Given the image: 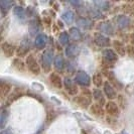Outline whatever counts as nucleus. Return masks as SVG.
<instances>
[{
    "label": "nucleus",
    "mask_w": 134,
    "mask_h": 134,
    "mask_svg": "<svg viewBox=\"0 0 134 134\" xmlns=\"http://www.w3.org/2000/svg\"><path fill=\"white\" fill-rule=\"evenodd\" d=\"M77 24L79 26L83 27L85 29H90L93 27V21L90 18H86V17H80L77 20Z\"/></svg>",
    "instance_id": "4be33fe9"
},
{
    "label": "nucleus",
    "mask_w": 134,
    "mask_h": 134,
    "mask_svg": "<svg viewBox=\"0 0 134 134\" xmlns=\"http://www.w3.org/2000/svg\"><path fill=\"white\" fill-rule=\"evenodd\" d=\"M106 121H107L108 124H110V125H112V126L116 124V119H115L114 117H111V116L106 117Z\"/></svg>",
    "instance_id": "ea45409f"
},
{
    "label": "nucleus",
    "mask_w": 134,
    "mask_h": 134,
    "mask_svg": "<svg viewBox=\"0 0 134 134\" xmlns=\"http://www.w3.org/2000/svg\"><path fill=\"white\" fill-rule=\"evenodd\" d=\"M62 18H63V20H64L66 23L71 24V23H73V21H74L75 15L72 11H66L65 13L62 15Z\"/></svg>",
    "instance_id": "bb28decb"
},
{
    "label": "nucleus",
    "mask_w": 134,
    "mask_h": 134,
    "mask_svg": "<svg viewBox=\"0 0 134 134\" xmlns=\"http://www.w3.org/2000/svg\"><path fill=\"white\" fill-rule=\"evenodd\" d=\"M97 28H98L99 31L107 34V35H113L114 34V27L110 22H101L98 24Z\"/></svg>",
    "instance_id": "9b49d317"
},
{
    "label": "nucleus",
    "mask_w": 134,
    "mask_h": 134,
    "mask_svg": "<svg viewBox=\"0 0 134 134\" xmlns=\"http://www.w3.org/2000/svg\"><path fill=\"white\" fill-rule=\"evenodd\" d=\"M90 112H91V114L96 116V117H103L104 114H105L103 106H101L100 104H98V103H94V104L91 105Z\"/></svg>",
    "instance_id": "aec40b11"
},
{
    "label": "nucleus",
    "mask_w": 134,
    "mask_h": 134,
    "mask_svg": "<svg viewBox=\"0 0 134 134\" xmlns=\"http://www.w3.org/2000/svg\"><path fill=\"white\" fill-rule=\"evenodd\" d=\"M64 87H65L66 91H67L69 94L73 95V96L77 95L78 92H79V89L77 87V85L71 79H69V78H66L64 80Z\"/></svg>",
    "instance_id": "1a4fd4ad"
},
{
    "label": "nucleus",
    "mask_w": 134,
    "mask_h": 134,
    "mask_svg": "<svg viewBox=\"0 0 134 134\" xmlns=\"http://www.w3.org/2000/svg\"><path fill=\"white\" fill-rule=\"evenodd\" d=\"M49 82L57 89H62L64 86V81L62 80L60 75H58L57 73H52L49 75Z\"/></svg>",
    "instance_id": "dca6fc26"
},
{
    "label": "nucleus",
    "mask_w": 134,
    "mask_h": 134,
    "mask_svg": "<svg viewBox=\"0 0 134 134\" xmlns=\"http://www.w3.org/2000/svg\"><path fill=\"white\" fill-rule=\"evenodd\" d=\"M105 98H106V97H105V94L101 91L100 89H98V88L94 89V91H93V99L96 101V103L100 104L101 106H105V105L107 104Z\"/></svg>",
    "instance_id": "f8f14e48"
},
{
    "label": "nucleus",
    "mask_w": 134,
    "mask_h": 134,
    "mask_svg": "<svg viewBox=\"0 0 134 134\" xmlns=\"http://www.w3.org/2000/svg\"><path fill=\"white\" fill-rule=\"evenodd\" d=\"M95 5L97 6V9H104V10H107L109 8V3L106 1H97L95 2Z\"/></svg>",
    "instance_id": "2f4dec72"
},
{
    "label": "nucleus",
    "mask_w": 134,
    "mask_h": 134,
    "mask_svg": "<svg viewBox=\"0 0 134 134\" xmlns=\"http://www.w3.org/2000/svg\"><path fill=\"white\" fill-rule=\"evenodd\" d=\"M83 134H86V133H85V132H84V131H83Z\"/></svg>",
    "instance_id": "c03bdc74"
},
{
    "label": "nucleus",
    "mask_w": 134,
    "mask_h": 134,
    "mask_svg": "<svg viewBox=\"0 0 134 134\" xmlns=\"http://www.w3.org/2000/svg\"><path fill=\"white\" fill-rule=\"evenodd\" d=\"M126 54H128V57H129V58L134 59V46L129 44V46L126 47Z\"/></svg>",
    "instance_id": "4c0bfd02"
},
{
    "label": "nucleus",
    "mask_w": 134,
    "mask_h": 134,
    "mask_svg": "<svg viewBox=\"0 0 134 134\" xmlns=\"http://www.w3.org/2000/svg\"><path fill=\"white\" fill-rule=\"evenodd\" d=\"M112 46H113V51H115V53L118 54V55L124 57L126 54V47L123 46V43L121 42L120 40H113Z\"/></svg>",
    "instance_id": "f3484780"
},
{
    "label": "nucleus",
    "mask_w": 134,
    "mask_h": 134,
    "mask_svg": "<svg viewBox=\"0 0 134 134\" xmlns=\"http://www.w3.org/2000/svg\"><path fill=\"white\" fill-rule=\"evenodd\" d=\"M4 134H8V133H4Z\"/></svg>",
    "instance_id": "a18cd8bd"
},
{
    "label": "nucleus",
    "mask_w": 134,
    "mask_h": 134,
    "mask_svg": "<svg viewBox=\"0 0 134 134\" xmlns=\"http://www.w3.org/2000/svg\"><path fill=\"white\" fill-rule=\"evenodd\" d=\"M25 64H26L27 70L34 76H37L40 73V66L38 65L36 59L32 54H28L25 59Z\"/></svg>",
    "instance_id": "f03ea898"
},
{
    "label": "nucleus",
    "mask_w": 134,
    "mask_h": 134,
    "mask_svg": "<svg viewBox=\"0 0 134 134\" xmlns=\"http://www.w3.org/2000/svg\"><path fill=\"white\" fill-rule=\"evenodd\" d=\"M59 40H60V42L63 46L67 44L68 42H69V40H70V34H68L67 31H63L60 34V36H59Z\"/></svg>",
    "instance_id": "c85d7f7f"
},
{
    "label": "nucleus",
    "mask_w": 134,
    "mask_h": 134,
    "mask_svg": "<svg viewBox=\"0 0 134 134\" xmlns=\"http://www.w3.org/2000/svg\"><path fill=\"white\" fill-rule=\"evenodd\" d=\"M13 12L14 14L18 17V18H24L25 13H24V9L20 6H15L13 8Z\"/></svg>",
    "instance_id": "7c9ffc66"
},
{
    "label": "nucleus",
    "mask_w": 134,
    "mask_h": 134,
    "mask_svg": "<svg viewBox=\"0 0 134 134\" xmlns=\"http://www.w3.org/2000/svg\"><path fill=\"white\" fill-rule=\"evenodd\" d=\"M129 37H130V40H131V42H132V46H134V32L130 34Z\"/></svg>",
    "instance_id": "a19ab883"
},
{
    "label": "nucleus",
    "mask_w": 134,
    "mask_h": 134,
    "mask_svg": "<svg viewBox=\"0 0 134 134\" xmlns=\"http://www.w3.org/2000/svg\"><path fill=\"white\" fill-rule=\"evenodd\" d=\"M70 36L75 41H80L82 40V34H81L80 30L78 28H76V27H73V28L70 29Z\"/></svg>",
    "instance_id": "b1692460"
},
{
    "label": "nucleus",
    "mask_w": 134,
    "mask_h": 134,
    "mask_svg": "<svg viewBox=\"0 0 134 134\" xmlns=\"http://www.w3.org/2000/svg\"><path fill=\"white\" fill-rule=\"evenodd\" d=\"M1 49H2L3 54H4L6 58H11V57H13L14 54L16 53L15 47H14L11 43H9V42H3V43L1 44Z\"/></svg>",
    "instance_id": "ddd939ff"
},
{
    "label": "nucleus",
    "mask_w": 134,
    "mask_h": 134,
    "mask_svg": "<svg viewBox=\"0 0 134 134\" xmlns=\"http://www.w3.org/2000/svg\"><path fill=\"white\" fill-rule=\"evenodd\" d=\"M47 37L46 34H40L36 35L35 40H34V46L37 47L38 49H42L44 48V47L47 46Z\"/></svg>",
    "instance_id": "6ab92c4d"
},
{
    "label": "nucleus",
    "mask_w": 134,
    "mask_h": 134,
    "mask_svg": "<svg viewBox=\"0 0 134 134\" xmlns=\"http://www.w3.org/2000/svg\"><path fill=\"white\" fill-rule=\"evenodd\" d=\"M89 15L94 17V18H101L102 17V13L100 12V10H98L97 8H92L89 11Z\"/></svg>",
    "instance_id": "473e14b6"
},
{
    "label": "nucleus",
    "mask_w": 134,
    "mask_h": 134,
    "mask_svg": "<svg viewBox=\"0 0 134 134\" xmlns=\"http://www.w3.org/2000/svg\"><path fill=\"white\" fill-rule=\"evenodd\" d=\"M92 99H93V92H91L88 88H82L81 94L75 97V103L83 109H88L92 105Z\"/></svg>",
    "instance_id": "f257e3e1"
},
{
    "label": "nucleus",
    "mask_w": 134,
    "mask_h": 134,
    "mask_svg": "<svg viewBox=\"0 0 134 134\" xmlns=\"http://www.w3.org/2000/svg\"><path fill=\"white\" fill-rule=\"evenodd\" d=\"M53 57L54 54L51 49H47L41 55V67L46 73H48L51 70V66L53 63Z\"/></svg>",
    "instance_id": "7ed1b4c3"
},
{
    "label": "nucleus",
    "mask_w": 134,
    "mask_h": 134,
    "mask_svg": "<svg viewBox=\"0 0 134 134\" xmlns=\"http://www.w3.org/2000/svg\"><path fill=\"white\" fill-rule=\"evenodd\" d=\"M57 117V114L54 113V111H47V123H51V122H53L54 118Z\"/></svg>",
    "instance_id": "e433bc0d"
},
{
    "label": "nucleus",
    "mask_w": 134,
    "mask_h": 134,
    "mask_svg": "<svg viewBox=\"0 0 134 134\" xmlns=\"http://www.w3.org/2000/svg\"><path fill=\"white\" fill-rule=\"evenodd\" d=\"M8 118V113H7L5 110H2V113H1V127L4 126L5 124V121Z\"/></svg>",
    "instance_id": "58836bf2"
},
{
    "label": "nucleus",
    "mask_w": 134,
    "mask_h": 134,
    "mask_svg": "<svg viewBox=\"0 0 134 134\" xmlns=\"http://www.w3.org/2000/svg\"><path fill=\"white\" fill-rule=\"evenodd\" d=\"M54 64L55 69L59 70V71H63L65 66H66V65H65V60H64V59H63L60 55H57V57L54 58Z\"/></svg>",
    "instance_id": "393cba45"
},
{
    "label": "nucleus",
    "mask_w": 134,
    "mask_h": 134,
    "mask_svg": "<svg viewBox=\"0 0 134 134\" xmlns=\"http://www.w3.org/2000/svg\"><path fill=\"white\" fill-rule=\"evenodd\" d=\"M12 2L11 1H8V0H2L1 2H0V7H1V11H2V13H4V11H6L8 10L10 7L12 6Z\"/></svg>",
    "instance_id": "c756f323"
},
{
    "label": "nucleus",
    "mask_w": 134,
    "mask_h": 134,
    "mask_svg": "<svg viewBox=\"0 0 134 134\" xmlns=\"http://www.w3.org/2000/svg\"><path fill=\"white\" fill-rule=\"evenodd\" d=\"M121 9L125 14H132V4L125 3L121 6Z\"/></svg>",
    "instance_id": "72a5a7b5"
},
{
    "label": "nucleus",
    "mask_w": 134,
    "mask_h": 134,
    "mask_svg": "<svg viewBox=\"0 0 134 134\" xmlns=\"http://www.w3.org/2000/svg\"><path fill=\"white\" fill-rule=\"evenodd\" d=\"M105 111L109 116L111 117H118L120 115V110H119V107L118 105L113 102V101H108L107 104L105 105Z\"/></svg>",
    "instance_id": "423d86ee"
},
{
    "label": "nucleus",
    "mask_w": 134,
    "mask_h": 134,
    "mask_svg": "<svg viewBox=\"0 0 134 134\" xmlns=\"http://www.w3.org/2000/svg\"><path fill=\"white\" fill-rule=\"evenodd\" d=\"M92 83L97 88H100L101 86H103L104 85V81H103V78H102V75L99 74V73L95 74L93 76V78H92Z\"/></svg>",
    "instance_id": "a878e982"
},
{
    "label": "nucleus",
    "mask_w": 134,
    "mask_h": 134,
    "mask_svg": "<svg viewBox=\"0 0 134 134\" xmlns=\"http://www.w3.org/2000/svg\"><path fill=\"white\" fill-rule=\"evenodd\" d=\"M29 30H30V34H35L38 31V25L36 24L35 21H30V23H29Z\"/></svg>",
    "instance_id": "f704fd0d"
},
{
    "label": "nucleus",
    "mask_w": 134,
    "mask_h": 134,
    "mask_svg": "<svg viewBox=\"0 0 134 134\" xmlns=\"http://www.w3.org/2000/svg\"><path fill=\"white\" fill-rule=\"evenodd\" d=\"M103 74H104V76L108 79V82L114 87L115 90H120V91L123 90V84L116 78V76L114 75V73H112V72H110V71H107V70H104V71H103Z\"/></svg>",
    "instance_id": "39448f33"
},
{
    "label": "nucleus",
    "mask_w": 134,
    "mask_h": 134,
    "mask_svg": "<svg viewBox=\"0 0 134 134\" xmlns=\"http://www.w3.org/2000/svg\"><path fill=\"white\" fill-rule=\"evenodd\" d=\"M103 59L104 62H107L110 65H113L116 60H118V54L115 53V51L113 49H105L103 52Z\"/></svg>",
    "instance_id": "9d476101"
},
{
    "label": "nucleus",
    "mask_w": 134,
    "mask_h": 134,
    "mask_svg": "<svg viewBox=\"0 0 134 134\" xmlns=\"http://www.w3.org/2000/svg\"><path fill=\"white\" fill-rule=\"evenodd\" d=\"M117 99H118V103H119L120 107L122 108V109H125V108H126V105H127V102L125 100V97L122 96V95H119V96L117 97Z\"/></svg>",
    "instance_id": "c9c22d12"
},
{
    "label": "nucleus",
    "mask_w": 134,
    "mask_h": 134,
    "mask_svg": "<svg viewBox=\"0 0 134 134\" xmlns=\"http://www.w3.org/2000/svg\"><path fill=\"white\" fill-rule=\"evenodd\" d=\"M44 22H46V24L47 25H49V23H51V19H49V17L47 18V17H44Z\"/></svg>",
    "instance_id": "79ce46f5"
},
{
    "label": "nucleus",
    "mask_w": 134,
    "mask_h": 134,
    "mask_svg": "<svg viewBox=\"0 0 134 134\" xmlns=\"http://www.w3.org/2000/svg\"><path fill=\"white\" fill-rule=\"evenodd\" d=\"M79 47L77 44H70L66 48V55L69 58H75L77 54H79Z\"/></svg>",
    "instance_id": "5701e85b"
},
{
    "label": "nucleus",
    "mask_w": 134,
    "mask_h": 134,
    "mask_svg": "<svg viewBox=\"0 0 134 134\" xmlns=\"http://www.w3.org/2000/svg\"><path fill=\"white\" fill-rule=\"evenodd\" d=\"M22 92L20 91V90H16V91H14L13 93H11V94L8 96V101H9V103H11V102H13V101L17 100L18 98H20L21 96H22Z\"/></svg>",
    "instance_id": "cd10ccee"
},
{
    "label": "nucleus",
    "mask_w": 134,
    "mask_h": 134,
    "mask_svg": "<svg viewBox=\"0 0 134 134\" xmlns=\"http://www.w3.org/2000/svg\"><path fill=\"white\" fill-rule=\"evenodd\" d=\"M115 22H116V24L118 25V27L121 28V29L128 27L130 25V23H131L129 17H128V16H125V15H119V16H117L116 19H115Z\"/></svg>",
    "instance_id": "a211bd4d"
},
{
    "label": "nucleus",
    "mask_w": 134,
    "mask_h": 134,
    "mask_svg": "<svg viewBox=\"0 0 134 134\" xmlns=\"http://www.w3.org/2000/svg\"><path fill=\"white\" fill-rule=\"evenodd\" d=\"M103 92H104V94L106 96V98H108L110 101H112L113 99L118 97L116 90H115L114 87L109 82H105L104 83V85H103Z\"/></svg>",
    "instance_id": "0eeeda50"
},
{
    "label": "nucleus",
    "mask_w": 134,
    "mask_h": 134,
    "mask_svg": "<svg viewBox=\"0 0 134 134\" xmlns=\"http://www.w3.org/2000/svg\"><path fill=\"white\" fill-rule=\"evenodd\" d=\"M28 51H29V44H28V40L25 38V40H22V42H21V44H20L18 48H16V54H17V57H25V55H28L27 53H28Z\"/></svg>",
    "instance_id": "4468645a"
},
{
    "label": "nucleus",
    "mask_w": 134,
    "mask_h": 134,
    "mask_svg": "<svg viewBox=\"0 0 134 134\" xmlns=\"http://www.w3.org/2000/svg\"><path fill=\"white\" fill-rule=\"evenodd\" d=\"M12 67L14 68V70H16L17 72L19 73H25L26 71V64L23 62V60L17 58V59H14L12 60Z\"/></svg>",
    "instance_id": "412c9836"
},
{
    "label": "nucleus",
    "mask_w": 134,
    "mask_h": 134,
    "mask_svg": "<svg viewBox=\"0 0 134 134\" xmlns=\"http://www.w3.org/2000/svg\"><path fill=\"white\" fill-rule=\"evenodd\" d=\"M131 15H134V3H132V14Z\"/></svg>",
    "instance_id": "37998d69"
},
{
    "label": "nucleus",
    "mask_w": 134,
    "mask_h": 134,
    "mask_svg": "<svg viewBox=\"0 0 134 134\" xmlns=\"http://www.w3.org/2000/svg\"><path fill=\"white\" fill-rule=\"evenodd\" d=\"M75 82L77 83V84H79L81 86H83V87H89L90 86V84H91V78H90V76L86 73V72H84V71H79L77 74H76V77H75Z\"/></svg>",
    "instance_id": "20e7f679"
},
{
    "label": "nucleus",
    "mask_w": 134,
    "mask_h": 134,
    "mask_svg": "<svg viewBox=\"0 0 134 134\" xmlns=\"http://www.w3.org/2000/svg\"><path fill=\"white\" fill-rule=\"evenodd\" d=\"M11 89H12V87L9 83H6L4 81L1 82V84H0V96H1L2 100H4L6 97H8L10 95Z\"/></svg>",
    "instance_id": "2eb2a0df"
},
{
    "label": "nucleus",
    "mask_w": 134,
    "mask_h": 134,
    "mask_svg": "<svg viewBox=\"0 0 134 134\" xmlns=\"http://www.w3.org/2000/svg\"><path fill=\"white\" fill-rule=\"evenodd\" d=\"M94 41L95 43L100 47H108L111 44V41L110 38L107 37L106 35L100 34H96L94 35Z\"/></svg>",
    "instance_id": "6e6552de"
}]
</instances>
